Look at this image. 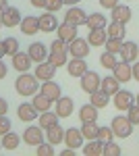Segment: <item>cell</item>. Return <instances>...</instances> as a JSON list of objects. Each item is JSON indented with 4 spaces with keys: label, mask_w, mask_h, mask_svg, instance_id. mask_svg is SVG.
Segmentation results:
<instances>
[{
    "label": "cell",
    "mask_w": 139,
    "mask_h": 156,
    "mask_svg": "<svg viewBox=\"0 0 139 156\" xmlns=\"http://www.w3.org/2000/svg\"><path fill=\"white\" fill-rule=\"evenodd\" d=\"M37 85H40V79H37L35 75H31L29 71H25L17 77L15 90H17V94H21V96H33V94H37Z\"/></svg>",
    "instance_id": "1"
},
{
    "label": "cell",
    "mask_w": 139,
    "mask_h": 156,
    "mask_svg": "<svg viewBox=\"0 0 139 156\" xmlns=\"http://www.w3.org/2000/svg\"><path fill=\"white\" fill-rule=\"evenodd\" d=\"M67 52L71 58H85L89 54V42L83 37H75L73 42L67 44Z\"/></svg>",
    "instance_id": "2"
},
{
    "label": "cell",
    "mask_w": 139,
    "mask_h": 156,
    "mask_svg": "<svg viewBox=\"0 0 139 156\" xmlns=\"http://www.w3.org/2000/svg\"><path fill=\"white\" fill-rule=\"evenodd\" d=\"M110 127L114 131V137H129L133 133V123L129 121V117H123V115L114 117L112 123H110Z\"/></svg>",
    "instance_id": "3"
},
{
    "label": "cell",
    "mask_w": 139,
    "mask_h": 156,
    "mask_svg": "<svg viewBox=\"0 0 139 156\" xmlns=\"http://www.w3.org/2000/svg\"><path fill=\"white\" fill-rule=\"evenodd\" d=\"M21 12L19 9H15V6H6L4 11L0 12V27H17V25H21Z\"/></svg>",
    "instance_id": "4"
},
{
    "label": "cell",
    "mask_w": 139,
    "mask_h": 156,
    "mask_svg": "<svg viewBox=\"0 0 139 156\" xmlns=\"http://www.w3.org/2000/svg\"><path fill=\"white\" fill-rule=\"evenodd\" d=\"M100 83H102V79H100V75L93 71H85L81 75V90L85 94H93L96 90H100Z\"/></svg>",
    "instance_id": "5"
},
{
    "label": "cell",
    "mask_w": 139,
    "mask_h": 156,
    "mask_svg": "<svg viewBox=\"0 0 139 156\" xmlns=\"http://www.w3.org/2000/svg\"><path fill=\"white\" fill-rule=\"evenodd\" d=\"M23 142L27 146H40L44 142V131H42V127L37 125H31V127H25L23 131Z\"/></svg>",
    "instance_id": "6"
},
{
    "label": "cell",
    "mask_w": 139,
    "mask_h": 156,
    "mask_svg": "<svg viewBox=\"0 0 139 156\" xmlns=\"http://www.w3.org/2000/svg\"><path fill=\"white\" fill-rule=\"evenodd\" d=\"M64 21L71 25H85V21H87V12L83 11V9H79V6H71L69 11L64 12Z\"/></svg>",
    "instance_id": "7"
},
{
    "label": "cell",
    "mask_w": 139,
    "mask_h": 156,
    "mask_svg": "<svg viewBox=\"0 0 139 156\" xmlns=\"http://www.w3.org/2000/svg\"><path fill=\"white\" fill-rule=\"evenodd\" d=\"M112 75H114L118 81H129V79H133V67H131V62L127 60H118L116 62V67L112 69Z\"/></svg>",
    "instance_id": "8"
},
{
    "label": "cell",
    "mask_w": 139,
    "mask_h": 156,
    "mask_svg": "<svg viewBox=\"0 0 139 156\" xmlns=\"http://www.w3.org/2000/svg\"><path fill=\"white\" fill-rule=\"evenodd\" d=\"M35 77L40 79V81H48V79H52L54 75H56V67L52 65V62H48V60H44V62H37V67H35Z\"/></svg>",
    "instance_id": "9"
},
{
    "label": "cell",
    "mask_w": 139,
    "mask_h": 156,
    "mask_svg": "<svg viewBox=\"0 0 139 156\" xmlns=\"http://www.w3.org/2000/svg\"><path fill=\"white\" fill-rule=\"evenodd\" d=\"M131 104H135V96L131 94V92H127V90H118L114 94V106L118 108V110H129V106Z\"/></svg>",
    "instance_id": "10"
},
{
    "label": "cell",
    "mask_w": 139,
    "mask_h": 156,
    "mask_svg": "<svg viewBox=\"0 0 139 156\" xmlns=\"http://www.w3.org/2000/svg\"><path fill=\"white\" fill-rule=\"evenodd\" d=\"M83 133H81V129H75V127H71V129H67L64 131V142L62 144H67L69 148H79V146H83Z\"/></svg>",
    "instance_id": "11"
},
{
    "label": "cell",
    "mask_w": 139,
    "mask_h": 156,
    "mask_svg": "<svg viewBox=\"0 0 139 156\" xmlns=\"http://www.w3.org/2000/svg\"><path fill=\"white\" fill-rule=\"evenodd\" d=\"M40 92L44 94V96H48L52 102H56L58 98L62 96V90H60V85L56 83V81H52V79H48V81H44L42 83V87H40Z\"/></svg>",
    "instance_id": "12"
},
{
    "label": "cell",
    "mask_w": 139,
    "mask_h": 156,
    "mask_svg": "<svg viewBox=\"0 0 139 156\" xmlns=\"http://www.w3.org/2000/svg\"><path fill=\"white\" fill-rule=\"evenodd\" d=\"M27 54H29V58L33 60V62H44V60L48 58V50H46V46H44L42 42H33V44H29Z\"/></svg>",
    "instance_id": "13"
},
{
    "label": "cell",
    "mask_w": 139,
    "mask_h": 156,
    "mask_svg": "<svg viewBox=\"0 0 139 156\" xmlns=\"http://www.w3.org/2000/svg\"><path fill=\"white\" fill-rule=\"evenodd\" d=\"M21 31H23L25 36H33L40 31V17H33V15H29V17H23L21 19Z\"/></svg>",
    "instance_id": "14"
},
{
    "label": "cell",
    "mask_w": 139,
    "mask_h": 156,
    "mask_svg": "<svg viewBox=\"0 0 139 156\" xmlns=\"http://www.w3.org/2000/svg\"><path fill=\"white\" fill-rule=\"evenodd\" d=\"M56 34H58V37H60L62 42L69 44V42H73V40L77 37V25H71V23L64 21V23H60L56 27Z\"/></svg>",
    "instance_id": "15"
},
{
    "label": "cell",
    "mask_w": 139,
    "mask_h": 156,
    "mask_svg": "<svg viewBox=\"0 0 139 156\" xmlns=\"http://www.w3.org/2000/svg\"><path fill=\"white\" fill-rule=\"evenodd\" d=\"M31 62H33V60L29 58L27 52H17V54H12V67L19 73L29 71V69H31Z\"/></svg>",
    "instance_id": "16"
},
{
    "label": "cell",
    "mask_w": 139,
    "mask_h": 156,
    "mask_svg": "<svg viewBox=\"0 0 139 156\" xmlns=\"http://www.w3.org/2000/svg\"><path fill=\"white\" fill-rule=\"evenodd\" d=\"M58 19H56V15H54V12H44V15H42V17H40V29H42V31H44V34H50V31H54V29H56L58 27Z\"/></svg>",
    "instance_id": "17"
},
{
    "label": "cell",
    "mask_w": 139,
    "mask_h": 156,
    "mask_svg": "<svg viewBox=\"0 0 139 156\" xmlns=\"http://www.w3.org/2000/svg\"><path fill=\"white\" fill-rule=\"evenodd\" d=\"M71 112H73V98L60 96L56 100V115L60 119H64V117H71Z\"/></svg>",
    "instance_id": "18"
},
{
    "label": "cell",
    "mask_w": 139,
    "mask_h": 156,
    "mask_svg": "<svg viewBox=\"0 0 139 156\" xmlns=\"http://www.w3.org/2000/svg\"><path fill=\"white\" fill-rule=\"evenodd\" d=\"M110 17H112V21H116V23H129L131 21V9L129 6H120V4H116L114 9L110 11Z\"/></svg>",
    "instance_id": "19"
},
{
    "label": "cell",
    "mask_w": 139,
    "mask_h": 156,
    "mask_svg": "<svg viewBox=\"0 0 139 156\" xmlns=\"http://www.w3.org/2000/svg\"><path fill=\"white\" fill-rule=\"evenodd\" d=\"M67 71H69L71 77H81L83 73L87 71V62L83 58H73L67 62Z\"/></svg>",
    "instance_id": "20"
},
{
    "label": "cell",
    "mask_w": 139,
    "mask_h": 156,
    "mask_svg": "<svg viewBox=\"0 0 139 156\" xmlns=\"http://www.w3.org/2000/svg\"><path fill=\"white\" fill-rule=\"evenodd\" d=\"M17 115H19V119L25 121V123H31V121L37 119V108L33 106V104H21V106L17 108Z\"/></svg>",
    "instance_id": "21"
},
{
    "label": "cell",
    "mask_w": 139,
    "mask_h": 156,
    "mask_svg": "<svg viewBox=\"0 0 139 156\" xmlns=\"http://www.w3.org/2000/svg\"><path fill=\"white\" fill-rule=\"evenodd\" d=\"M120 56H123V60H127V62H131V60H137V56H139V46L135 44V42H123Z\"/></svg>",
    "instance_id": "22"
},
{
    "label": "cell",
    "mask_w": 139,
    "mask_h": 156,
    "mask_svg": "<svg viewBox=\"0 0 139 156\" xmlns=\"http://www.w3.org/2000/svg\"><path fill=\"white\" fill-rule=\"evenodd\" d=\"M106 40H108L106 27H100V29H89V36H87L89 46H104Z\"/></svg>",
    "instance_id": "23"
},
{
    "label": "cell",
    "mask_w": 139,
    "mask_h": 156,
    "mask_svg": "<svg viewBox=\"0 0 139 156\" xmlns=\"http://www.w3.org/2000/svg\"><path fill=\"white\" fill-rule=\"evenodd\" d=\"M46 131H48V133H46V140H48L52 146L62 144V142H64V129H62L58 123H56V125H52L50 129H46Z\"/></svg>",
    "instance_id": "24"
},
{
    "label": "cell",
    "mask_w": 139,
    "mask_h": 156,
    "mask_svg": "<svg viewBox=\"0 0 139 156\" xmlns=\"http://www.w3.org/2000/svg\"><path fill=\"white\" fill-rule=\"evenodd\" d=\"M100 90L106 92L108 96H114L116 92L120 90V81L116 79L114 75H112V77H104V79H102V83H100Z\"/></svg>",
    "instance_id": "25"
},
{
    "label": "cell",
    "mask_w": 139,
    "mask_h": 156,
    "mask_svg": "<svg viewBox=\"0 0 139 156\" xmlns=\"http://www.w3.org/2000/svg\"><path fill=\"white\" fill-rule=\"evenodd\" d=\"M83 154L85 156H102L104 154V142H100V140H89V144L83 146Z\"/></svg>",
    "instance_id": "26"
},
{
    "label": "cell",
    "mask_w": 139,
    "mask_h": 156,
    "mask_svg": "<svg viewBox=\"0 0 139 156\" xmlns=\"http://www.w3.org/2000/svg\"><path fill=\"white\" fill-rule=\"evenodd\" d=\"M48 62H52L56 69L60 67H67V62H69V52L64 50V52H54V50H50V54H48Z\"/></svg>",
    "instance_id": "27"
},
{
    "label": "cell",
    "mask_w": 139,
    "mask_h": 156,
    "mask_svg": "<svg viewBox=\"0 0 139 156\" xmlns=\"http://www.w3.org/2000/svg\"><path fill=\"white\" fill-rule=\"evenodd\" d=\"M106 34H108V37L125 40V34H127V29H125V23H116V21L108 23V25H106Z\"/></svg>",
    "instance_id": "28"
},
{
    "label": "cell",
    "mask_w": 139,
    "mask_h": 156,
    "mask_svg": "<svg viewBox=\"0 0 139 156\" xmlns=\"http://www.w3.org/2000/svg\"><path fill=\"white\" fill-rule=\"evenodd\" d=\"M58 119H60V117L56 115V110H46V112L40 115V127H42V129H50L52 125L58 123Z\"/></svg>",
    "instance_id": "29"
},
{
    "label": "cell",
    "mask_w": 139,
    "mask_h": 156,
    "mask_svg": "<svg viewBox=\"0 0 139 156\" xmlns=\"http://www.w3.org/2000/svg\"><path fill=\"white\" fill-rule=\"evenodd\" d=\"M85 25H87V29H100V27H106L108 23H106V17L102 12H92V15H87Z\"/></svg>",
    "instance_id": "30"
},
{
    "label": "cell",
    "mask_w": 139,
    "mask_h": 156,
    "mask_svg": "<svg viewBox=\"0 0 139 156\" xmlns=\"http://www.w3.org/2000/svg\"><path fill=\"white\" fill-rule=\"evenodd\" d=\"M98 131H100V125L96 121H87L81 125V133L85 140H98Z\"/></svg>",
    "instance_id": "31"
},
{
    "label": "cell",
    "mask_w": 139,
    "mask_h": 156,
    "mask_svg": "<svg viewBox=\"0 0 139 156\" xmlns=\"http://www.w3.org/2000/svg\"><path fill=\"white\" fill-rule=\"evenodd\" d=\"M79 119H81V123L98 121V108L93 106L92 102H89V104H85V106H81V110H79Z\"/></svg>",
    "instance_id": "32"
},
{
    "label": "cell",
    "mask_w": 139,
    "mask_h": 156,
    "mask_svg": "<svg viewBox=\"0 0 139 156\" xmlns=\"http://www.w3.org/2000/svg\"><path fill=\"white\" fill-rule=\"evenodd\" d=\"M89 102H92L96 108H106L108 102H110V96H108L106 92H102V90H96L92 94V98H89Z\"/></svg>",
    "instance_id": "33"
},
{
    "label": "cell",
    "mask_w": 139,
    "mask_h": 156,
    "mask_svg": "<svg viewBox=\"0 0 139 156\" xmlns=\"http://www.w3.org/2000/svg\"><path fill=\"white\" fill-rule=\"evenodd\" d=\"M31 104L37 108V112H46V110H50V106H52V100L40 92V94H33V102H31Z\"/></svg>",
    "instance_id": "34"
},
{
    "label": "cell",
    "mask_w": 139,
    "mask_h": 156,
    "mask_svg": "<svg viewBox=\"0 0 139 156\" xmlns=\"http://www.w3.org/2000/svg\"><path fill=\"white\" fill-rule=\"evenodd\" d=\"M19 142H21V137H19L17 133L9 131V133H4V135H2V142H0V144H2L4 150H15V148L19 146Z\"/></svg>",
    "instance_id": "35"
},
{
    "label": "cell",
    "mask_w": 139,
    "mask_h": 156,
    "mask_svg": "<svg viewBox=\"0 0 139 156\" xmlns=\"http://www.w3.org/2000/svg\"><path fill=\"white\" fill-rule=\"evenodd\" d=\"M116 62H118V60H116V54L108 52V50L102 52V56H100V65H102L104 69H110V71H112V69L116 67Z\"/></svg>",
    "instance_id": "36"
},
{
    "label": "cell",
    "mask_w": 139,
    "mask_h": 156,
    "mask_svg": "<svg viewBox=\"0 0 139 156\" xmlns=\"http://www.w3.org/2000/svg\"><path fill=\"white\" fill-rule=\"evenodd\" d=\"M106 50L112 52V54H120V48H123V40H116V37H108L106 40Z\"/></svg>",
    "instance_id": "37"
},
{
    "label": "cell",
    "mask_w": 139,
    "mask_h": 156,
    "mask_svg": "<svg viewBox=\"0 0 139 156\" xmlns=\"http://www.w3.org/2000/svg\"><path fill=\"white\" fill-rule=\"evenodd\" d=\"M4 50H6L9 56L17 54V52H19V42H17V37H6V40H4Z\"/></svg>",
    "instance_id": "38"
},
{
    "label": "cell",
    "mask_w": 139,
    "mask_h": 156,
    "mask_svg": "<svg viewBox=\"0 0 139 156\" xmlns=\"http://www.w3.org/2000/svg\"><path fill=\"white\" fill-rule=\"evenodd\" d=\"M98 140L104 142V144L112 142V140H114V131H112V127H100V131H98Z\"/></svg>",
    "instance_id": "39"
},
{
    "label": "cell",
    "mask_w": 139,
    "mask_h": 156,
    "mask_svg": "<svg viewBox=\"0 0 139 156\" xmlns=\"http://www.w3.org/2000/svg\"><path fill=\"white\" fill-rule=\"evenodd\" d=\"M35 154H37V156H52V154H54V146L50 144V142H48V144L42 142L40 146H35Z\"/></svg>",
    "instance_id": "40"
},
{
    "label": "cell",
    "mask_w": 139,
    "mask_h": 156,
    "mask_svg": "<svg viewBox=\"0 0 139 156\" xmlns=\"http://www.w3.org/2000/svg\"><path fill=\"white\" fill-rule=\"evenodd\" d=\"M104 154L106 156H118V154H123V150H120V146H118V144L108 142V144H104Z\"/></svg>",
    "instance_id": "41"
},
{
    "label": "cell",
    "mask_w": 139,
    "mask_h": 156,
    "mask_svg": "<svg viewBox=\"0 0 139 156\" xmlns=\"http://www.w3.org/2000/svg\"><path fill=\"white\" fill-rule=\"evenodd\" d=\"M127 117L133 125H139V104H131V106H129Z\"/></svg>",
    "instance_id": "42"
},
{
    "label": "cell",
    "mask_w": 139,
    "mask_h": 156,
    "mask_svg": "<svg viewBox=\"0 0 139 156\" xmlns=\"http://www.w3.org/2000/svg\"><path fill=\"white\" fill-rule=\"evenodd\" d=\"M11 119H9V117H6V115H0V137H2V135H4V133H9L11 131Z\"/></svg>",
    "instance_id": "43"
},
{
    "label": "cell",
    "mask_w": 139,
    "mask_h": 156,
    "mask_svg": "<svg viewBox=\"0 0 139 156\" xmlns=\"http://www.w3.org/2000/svg\"><path fill=\"white\" fill-rule=\"evenodd\" d=\"M64 4H62V0H46V11H50V12H54V11H60Z\"/></svg>",
    "instance_id": "44"
},
{
    "label": "cell",
    "mask_w": 139,
    "mask_h": 156,
    "mask_svg": "<svg viewBox=\"0 0 139 156\" xmlns=\"http://www.w3.org/2000/svg\"><path fill=\"white\" fill-rule=\"evenodd\" d=\"M50 50H54V52H64V50H67V42H62V40L58 37V40H54V42L50 44Z\"/></svg>",
    "instance_id": "45"
},
{
    "label": "cell",
    "mask_w": 139,
    "mask_h": 156,
    "mask_svg": "<svg viewBox=\"0 0 139 156\" xmlns=\"http://www.w3.org/2000/svg\"><path fill=\"white\" fill-rule=\"evenodd\" d=\"M116 4H118V0H100V6H104V9H114Z\"/></svg>",
    "instance_id": "46"
},
{
    "label": "cell",
    "mask_w": 139,
    "mask_h": 156,
    "mask_svg": "<svg viewBox=\"0 0 139 156\" xmlns=\"http://www.w3.org/2000/svg\"><path fill=\"white\" fill-rule=\"evenodd\" d=\"M6 110H9V102L4 98H0V115H6Z\"/></svg>",
    "instance_id": "47"
},
{
    "label": "cell",
    "mask_w": 139,
    "mask_h": 156,
    "mask_svg": "<svg viewBox=\"0 0 139 156\" xmlns=\"http://www.w3.org/2000/svg\"><path fill=\"white\" fill-rule=\"evenodd\" d=\"M6 73H9V69H6V65H4V60L0 58V79H4V77H6Z\"/></svg>",
    "instance_id": "48"
},
{
    "label": "cell",
    "mask_w": 139,
    "mask_h": 156,
    "mask_svg": "<svg viewBox=\"0 0 139 156\" xmlns=\"http://www.w3.org/2000/svg\"><path fill=\"white\" fill-rule=\"evenodd\" d=\"M31 6H35V9H44V6H46V0H31Z\"/></svg>",
    "instance_id": "49"
},
{
    "label": "cell",
    "mask_w": 139,
    "mask_h": 156,
    "mask_svg": "<svg viewBox=\"0 0 139 156\" xmlns=\"http://www.w3.org/2000/svg\"><path fill=\"white\" fill-rule=\"evenodd\" d=\"M133 79H135V81H139V60L133 65Z\"/></svg>",
    "instance_id": "50"
},
{
    "label": "cell",
    "mask_w": 139,
    "mask_h": 156,
    "mask_svg": "<svg viewBox=\"0 0 139 156\" xmlns=\"http://www.w3.org/2000/svg\"><path fill=\"white\" fill-rule=\"evenodd\" d=\"M81 0H62V4H67V6H77Z\"/></svg>",
    "instance_id": "51"
},
{
    "label": "cell",
    "mask_w": 139,
    "mask_h": 156,
    "mask_svg": "<svg viewBox=\"0 0 139 156\" xmlns=\"http://www.w3.org/2000/svg\"><path fill=\"white\" fill-rule=\"evenodd\" d=\"M75 154V148H69L67 146V150H62V156H73Z\"/></svg>",
    "instance_id": "52"
},
{
    "label": "cell",
    "mask_w": 139,
    "mask_h": 156,
    "mask_svg": "<svg viewBox=\"0 0 139 156\" xmlns=\"http://www.w3.org/2000/svg\"><path fill=\"white\" fill-rule=\"evenodd\" d=\"M4 54H6V50H4V40H2V42H0V58H2Z\"/></svg>",
    "instance_id": "53"
},
{
    "label": "cell",
    "mask_w": 139,
    "mask_h": 156,
    "mask_svg": "<svg viewBox=\"0 0 139 156\" xmlns=\"http://www.w3.org/2000/svg\"><path fill=\"white\" fill-rule=\"evenodd\" d=\"M6 6H9V2H6V0H0V12L4 11V9H6Z\"/></svg>",
    "instance_id": "54"
},
{
    "label": "cell",
    "mask_w": 139,
    "mask_h": 156,
    "mask_svg": "<svg viewBox=\"0 0 139 156\" xmlns=\"http://www.w3.org/2000/svg\"><path fill=\"white\" fill-rule=\"evenodd\" d=\"M135 104H139V94H137V96H135Z\"/></svg>",
    "instance_id": "55"
},
{
    "label": "cell",
    "mask_w": 139,
    "mask_h": 156,
    "mask_svg": "<svg viewBox=\"0 0 139 156\" xmlns=\"http://www.w3.org/2000/svg\"><path fill=\"white\" fill-rule=\"evenodd\" d=\"M0 150H4V148H2V146H0Z\"/></svg>",
    "instance_id": "56"
}]
</instances>
